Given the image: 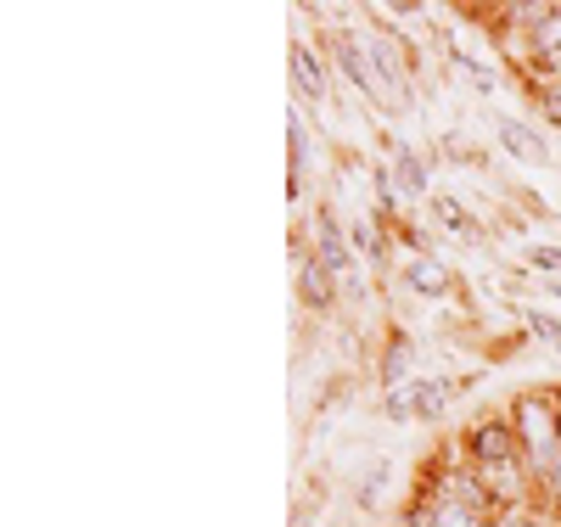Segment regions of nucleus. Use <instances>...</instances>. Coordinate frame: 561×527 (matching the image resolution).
<instances>
[{"mask_svg":"<svg viewBox=\"0 0 561 527\" xmlns=\"http://www.w3.org/2000/svg\"><path fill=\"white\" fill-rule=\"evenodd\" d=\"M337 298H343V293H337V280L325 275V264L298 242V303H304L309 314H325V309H337Z\"/></svg>","mask_w":561,"mask_h":527,"instance_id":"9","label":"nucleus"},{"mask_svg":"<svg viewBox=\"0 0 561 527\" xmlns=\"http://www.w3.org/2000/svg\"><path fill=\"white\" fill-rule=\"evenodd\" d=\"M348 242H354V253L365 259V264H388V253H393V230L377 219V214H370V219H354L348 225Z\"/></svg>","mask_w":561,"mask_h":527,"instance_id":"13","label":"nucleus"},{"mask_svg":"<svg viewBox=\"0 0 561 527\" xmlns=\"http://www.w3.org/2000/svg\"><path fill=\"white\" fill-rule=\"evenodd\" d=\"M460 455L472 460L478 471H494V466H528V460H523V438H517V426H511V410H500V415H478V421L460 433Z\"/></svg>","mask_w":561,"mask_h":527,"instance_id":"4","label":"nucleus"},{"mask_svg":"<svg viewBox=\"0 0 561 527\" xmlns=\"http://www.w3.org/2000/svg\"><path fill=\"white\" fill-rule=\"evenodd\" d=\"M298 242H304V248H309V253L325 264V275L337 280L343 303H365L370 286H365V275H359V253H354V242H348V225H337V214L325 208V203L309 214V225H304Z\"/></svg>","mask_w":561,"mask_h":527,"instance_id":"2","label":"nucleus"},{"mask_svg":"<svg viewBox=\"0 0 561 527\" xmlns=\"http://www.w3.org/2000/svg\"><path fill=\"white\" fill-rule=\"evenodd\" d=\"M433 214H438L449 230H460L466 242H483V225H478V214H466V208H460V197H433Z\"/></svg>","mask_w":561,"mask_h":527,"instance_id":"14","label":"nucleus"},{"mask_svg":"<svg viewBox=\"0 0 561 527\" xmlns=\"http://www.w3.org/2000/svg\"><path fill=\"white\" fill-rule=\"evenodd\" d=\"M460 388H466V381H455V376H415V381H404V388L382 393V415H388L393 426L438 421V415L460 399Z\"/></svg>","mask_w":561,"mask_h":527,"instance_id":"3","label":"nucleus"},{"mask_svg":"<svg viewBox=\"0 0 561 527\" xmlns=\"http://www.w3.org/2000/svg\"><path fill=\"white\" fill-rule=\"evenodd\" d=\"M320 51H325V62H332V68L343 73V84L359 95V102H365L370 113H393V107H388V95H382V84H377V73H370V62H365V51H359L354 28H332Z\"/></svg>","mask_w":561,"mask_h":527,"instance_id":"6","label":"nucleus"},{"mask_svg":"<svg viewBox=\"0 0 561 527\" xmlns=\"http://www.w3.org/2000/svg\"><path fill=\"white\" fill-rule=\"evenodd\" d=\"M539 494H545V516L561 522V455H556V466L539 477Z\"/></svg>","mask_w":561,"mask_h":527,"instance_id":"16","label":"nucleus"},{"mask_svg":"<svg viewBox=\"0 0 561 527\" xmlns=\"http://www.w3.org/2000/svg\"><path fill=\"white\" fill-rule=\"evenodd\" d=\"M534 102H539V113H545L550 124H561V84H550V90H539V95H534Z\"/></svg>","mask_w":561,"mask_h":527,"instance_id":"19","label":"nucleus"},{"mask_svg":"<svg viewBox=\"0 0 561 527\" xmlns=\"http://www.w3.org/2000/svg\"><path fill=\"white\" fill-rule=\"evenodd\" d=\"M528 264H534V270H545V275L556 280V275H561V248H550V242H534V248H528Z\"/></svg>","mask_w":561,"mask_h":527,"instance_id":"18","label":"nucleus"},{"mask_svg":"<svg viewBox=\"0 0 561 527\" xmlns=\"http://www.w3.org/2000/svg\"><path fill=\"white\" fill-rule=\"evenodd\" d=\"M382 489H388V466H370V477L359 483V505H365V511H377Z\"/></svg>","mask_w":561,"mask_h":527,"instance_id":"17","label":"nucleus"},{"mask_svg":"<svg viewBox=\"0 0 561 527\" xmlns=\"http://www.w3.org/2000/svg\"><path fill=\"white\" fill-rule=\"evenodd\" d=\"M354 39H359V51H365L370 73H377V84H382V95H388V107H404V102H410V62H404V51H399L393 28L354 23Z\"/></svg>","mask_w":561,"mask_h":527,"instance_id":"5","label":"nucleus"},{"mask_svg":"<svg viewBox=\"0 0 561 527\" xmlns=\"http://www.w3.org/2000/svg\"><path fill=\"white\" fill-rule=\"evenodd\" d=\"M511 426H517V438H523V460L534 477H545L561 455V393L550 388H528L511 399Z\"/></svg>","mask_w":561,"mask_h":527,"instance_id":"1","label":"nucleus"},{"mask_svg":"<svg viewBox=\"0 0 561 527\" xmlns=\"http://www.w3.org/2000/svg\"><path fill=\"white\" fill-rule=\"evenodd\" d=\"M494 135H500V147H505V158H517V163H550V140L528 124V118H511V113H500L494 118Z\"/></svg>","mask_w":561,"mask_h":527,"instance_id":"10","label":"nucleus"},{"mask_svg":"<svg viewBox=\"0 0 561 527\" xmlns=\"http://www.w3.org/2000/svg\"><path fill=\"white\" fill-rule=\"evenodd\" d=\"M388 169H393V185H399V197H427V158H421L415 147H404V140H388Z\"/></svg>","mask_w":561,"mask_h":527,"instance_id":"12","label":"nucleus"},{"mask_svg":"<svg viewBox=\"0 0 561 527\" xmlns=\"http://www.w3.org/2000/svg\"><path fill=\"white\" fill-rule=\"evenodd\" d=\"M517 320H523V331H528L534 343H545V348L561 354V320H556V314H545V309H523Z\"/></svg>","mask_w":561,"mask_h":527,"instance_id":"15","label":"nucleus"},{"mask_svg":"<svg viewBox=\"0 0 561 527\" xmlns=\"http://www.w3.org/2000/svg\"><path fill=\"white\" fill-rule=\"evenodd\" d=\"M287 68H293V95H298V107H320L325 95H332V62H325V51H320V45H309L304 34L293 39Z\"/></svg>","mask_w":561,"mask_h":527,"instance_id":"7","label":"nucleus"},{"mask_svg":"<svg viewBox=\"0 0 561 527\" xmlns=\"http://www.w3.org/2000/svg\"><path fill=\"white\" fill-rule=\"evenodd\" d=\"M399 280H404V293H415V298H449L455 293V270L444 259H433V253H415L399 270Z\"/></svg>","mask_w":561,"mask_h":527,"instance_id":"11","label":"nucleus"},{"mask_svg":"<svg viewBox=\"0 0 561 527\" xmlns=\"http://www.w3.org/2000/svg\"><path fill=\"white\" fill-rule=\"evenodd\" d=\"M421 365H427V348H421L410 331H388V337H382V354H377V381H382V393L404 388V381H415V376H427Z\"/></svg>","mask_w":561,"mask_h":527,"instance_id":"8","label":"nucleus"},{"mask_svg":"<svg viewBox=\"0 0 561 527\" xmlns=\"http://www.w3.org/2000/svg\"><path fill=\"white\" fill-rule=\"evenodd\" d=\"M545 293H550V298L561 303V275H556V280H545Z\"/></svg>","mask_w":561,"mask_h":527,"instance_id":"20","label":"nucleus"}]
</instances>
